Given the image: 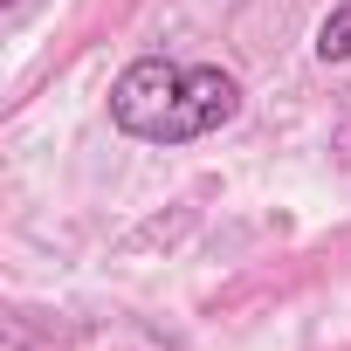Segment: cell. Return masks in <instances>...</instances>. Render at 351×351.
<instances>
[{"instance_id": "obj_1", "label": "cell", "mask_w": 351, "mask_h": 351, "mask_svg": "<svg viewBox=\"0 0 351 351\" xmlns=\"http://www.w3.org/2000/svg\"><path fill=\"white\" fill-rule=\"evenodd\" d=\"M241 117V83L221 62L138 56L110 83V124L138 145H193Z\"/></svg>"}, {"instance_id": "obj_2", "label": "cell", "mask_w": 351, "mask_h": 351, "mask_svg": "<svg viewBox=\"0 0 351 351\" xmlns=\"http://www.w3.org/2000/svg\"><path fill=\"white\" fill-rule=\"evenodd\" d=\"M317 62H351V0H337L317 21Z\"/></svg>"}]
</instances>
